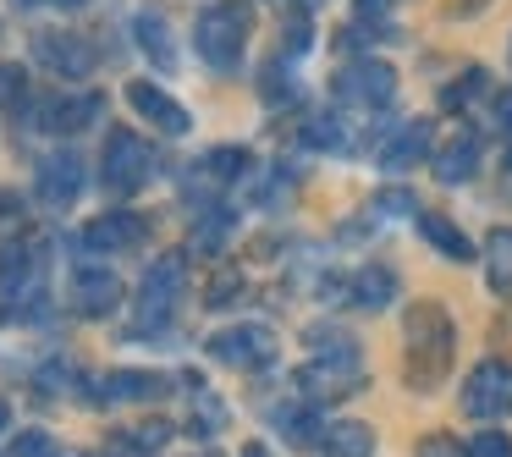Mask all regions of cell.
Wrapping results in <instances>:
<instances>
[{
    "label": "cell",
    "instance_id": "32",
    "mask_svg": "<svg viewBox=\"0 0 512 457\" xmlns=\"http://www.w3.org/2000/svg\"><path fill=\"white\" fill-rule=\"evenodd\" d=\"M259 94H265L270 105H281V100H292V94H298V89L287 83V72H281V61H276V67H265V83H259Z\"/></svg>",
    "mask_w": 512,
    "mask_h": 457
},
{
    "label": "cell",
    "instance_id": "12",
    "mask_svg": "<svg viewBox=\"0 0 512 457\" xmlns=\"http://www.w3.org/2000/svg\"><path fill=\"white\" fill-rule=\"evenodd\" d=\"M127 105H133L138 116H144V122H155L160 133H171V138H182L188 133V111H182L177 100H171L166 89H155V83H127Z\"/></svg>",
    "mask_w": 512,
    "mask_h": 457
},
{
    "label": "cell",
    "instance_id": "34",
    "mask_svg": "<svg viewBox=\"0 0 512 457\" xmlns=\"http://www.w3.org/2000/svg\"><path fill=\"white\" fill-rule=\"evenodd\" d=\"M309 50V6L298 17H287V56H303Z\"/></svg>",
    "mask_w": 512,
    "mask_h": 457
},
{
    "label": "cell",
    "instance_id": "38",
    "mask_svg": "<svg viewBox=\"0 0 512 457\" xmlns=\"http://www.w3.org/2000/svg\"><path fill=\"white\" fill-rule=\"evenodd\" d=\"M496 122L512 127V94H501V100H496Z\"/></svg>",
    "mask_w": 512,
    "mask_h": 457
},
{
    "label": "cell",
    "instance_id": "10",
    "mask_svg": "<svg viewBox=\"0 0 512 457\" xmlns=\"http://www.w3.org/2000/svg\"><path fill=\"white\" fill-rule=\"evenodd\" d=\"M116 303H122V281H116V270L105 265H78L72 270V309L89 314V320H100V314H111Z\"/></svg>",
    "mask_w": 512,
    "mask_h": 457
},
{
    "label": "cell",
    "instance_id": "33",
    "mask_svg": "<svg viewBox=\"0 0 512 457\" xmlns=\"http://www.w3.org/2000/svg\"><path fill=\"white\" fill-rule=\"evenodd\" d=\"M127 441H133L138 452H155V446L171 441V424H138V430H127Z\"/></svg>",
    "mask_w": 512,
    "mask_h": 457
},
{
    "label": "cell",
    "instance_id": "35",
    "mask_svg": "<svg viewBox=\"0 0 512 457\" xmlns=\"http://www.w3.org/2000/svg\"><path fill=\"white\" fill-rule=\"evenodd\" d=\"M419 457H468V446H457L452 435H424V441H419Z\"/></svg>",
    "mask_w": 512,
    "mask_h": 457
},
{
    "label": "cell",
    "instance_id": "29",
    "mask_svg": "<svg viewBox=\"0 0 512 457\" xmlns=\"http://www.w3.org/2000/svg\"><path fill=\"white\" fill-rule=\"evenodd\" d=\"M23 94H28V72L23 67H12V61H0V105H23Z\"/></svg>",
    "mask_w": 512,
    "mask_h": 457
},
{
    "label": "cell",
    "instance_id": "41",
    "mask_svg": "<svg viewBox=\"0 0 512 457\" xmlns=\"http://www.w3.org/2000/svg\"><path fill=\"white\" fill-rule=\"evenodd\" d=\"M243 457H270V452H265V446H248V452H243Z\"/></svg>",
    "mask_w": 512,
    "mask_h": 457
},
{
    "label": "cell",
    "instance_id": "26",
    "mask_svg": "<svg viewBox=\"0 0 512 457\" xmlns=\"http://www.w3.org/2000/svg\"><path fill=\"white\" fill-rule=\"evenodd\" d=\"M474 94H485V72H463V78H457L452 83V89H441V105H446V111H457V105H468V100H474Z\"/></svg>",
    "mask_w": 512,
    "mask_h": 457
},
{
    "label": "cell",
    "instance_id": "39",
    "mask_svg": "<svg viewBox=\"0 0 512 457\" xmlns=\"http://www.w3.org/2000/svg\"><path fill=\"white\" fill-rule=\"evenodd\" d=\"M479 6H485V0H457L452 12H479Z\"/></svg>",
    "mask_w": 512,
    "mask_h": 457
},
{
    "label": "cell",
    "instance_id": "17",
    "mask_svg": "<svg viewBox=\"0 0 512 457\" xmlns=\"http://www.w3.org/2000/svg\"><path fill=\"white\" fill-rule=\"evenodd\" d=\"M479 171V138L474 133H457L441 144V155H435V177L446 182V188H457V182H468Z\"/></svg>",
    "mask_w": 512,
    "mask_h": 457
},
{
    "label": "cell",
    "instance_id": "25",
    "mask_svg": "<svg viewBox=\"0 0 512 457\" xmlns=\"http://www.w3.org/2000/svg\"><path fill=\"white\" fill-rule=\"evenodd\" d=\"M12 457H61V446H56L50 430H23L12 441Z\"/></svg>",
    "mask_w": 512,
    "mask_h": 457
},
{
    "label": "cell",
    "instance_id": "28",
    "mask_svg": "<svg viewBox=\"0 0 512 457\" xmlns=\"http://www.w3.org/2000/svg\"><path fill=\"white\" fill-rule=\"evenodd\" d=\"M237 292H243V276H237V270H221V276H215L210 287H204V309H226V303H232Z\"/></svg>",
    "mask_w": 512,
    "mask_h": 457
},
{
    "label": "cell",
    "instance_id": "37",
    "mask_svg": "<svg viewBox=\"0 0 512 457\" xmlns=\"http://www.w3.org/2000/svg\"><path fill=\"white\" fill-rule=\"evenodd\" d=\"M12 210L23 215V199H12V193H0V221H12Z\"/></svg>",
    "mask_w": 512,
    "mask_h": 457
},
{
    "label": "cell",
    "instance_id": "14",
    "mask_svg": "<svg viewBox=\"0 0 512 457\" xmlns=\"http://www.w3.org/2000/svg\"><path fill=\"white\" fill-rule=\"evenodd\" d=\"M34 56L45 61L50 72H61V78H89V67H94V50L83 45L78 34H39Z\"/></svg>",
    "mask_w": 512,
    "mask_h": 457
},
{
    "label": "cell",
    "instance_id": "1",
    "mask_svg": "<svg viewBox=\"0 0 512 457\" xmlns=\"http://www.w3.org/2000/svg\"><path fill=\"white\" fill-rule=\"evenodd\" d=\"M402 342H408V358H402L408 386L413 391L441 386L446 369H452V347H457V331H452L441 303H413L408 320H402Z\"/></svg>",
    "mask_w": 512,
    "mask_h": 457
},
{
    "label": "cell",
    "instance_id": "6",
    "mask_svg": "<svg viewBox=\"0 0 512 457\" xmlns=\"http://www.w3.org/2000/svg\"><path fill=\"white\" fill-rule=\"evenodd\" d=\"M463 413H474V419H501V413H512V364L485 358L463 386Z\"/></svg>",
    "mask_w": 512,
    "mask_h": 457
},
{
    "label": "cell",
    "instance_id": "4",
    "mask_svg": "<svg viewBox=\"0 0 512 457\" xmlns=\"http://www.w3.org/2000/svg\"><path fill=\"white\" fill-rule=\"evenodd\" d=\"M182 287H188V259L182 254H160L155 265L144 270V287H138V325H160L171 309H177Z\"/></svg>",
    "mask_w": 512,
    "mask_h": 457
},
{
    "label": "cell",
    "instance_id": "36",
    "mask_svg": "<svg viewBox=\"0 0 512 457\" xmlns=\"http://www.w3.org/2000/svg\"><path fill=\"white\" fill-rule=\"evenodd\" d=\"M353 6H358V17H386L397 0H353Z\"/></svg>",
    "mask_w": 512,
    "mask_h": 457
},
{
    "label": "cell",
    "instance_id": "15",
    "mask_svg": "<svg viewBox=\"0 0 512 457\" xmlns=\"http://www.w3.org/2000/svg\"><path fill=\"white\" fill-rule=\"evenodd\" d=\"M397 292H402V281H397L391 265H364V270H353V281H347V298H353L358 309H386Z\"/></svg>",
    "mask_w": 512,
    "mask_h": 457
},
{
    "label": "cell",
    "instance_id": "24",
    "mask_svg": "<svg viewBox=\"0 0 512 457\" xmlns=\"http://www.w3.org/2000/svg\"><path fill=\"white\" fill-rule=\"evenodd\" d=\"M232 226H237V215H232V210H210L199 226H193V248H210V254H215V248H221L226 237H232Z\"/></svg>",
    "mask_w": 512,
    "mask_h": 457
},
{
    "label": "cell",
    "instance_id": "18",
    "mask_svg": "<svg viewBox=\"0 0 512 457\" xmlns=\"http://www.w3.org/2000/svg\"><path fill=\"white\" fill-rule=\"evenodd\" d=\"M276 430H281V441H292L298 452L325 441V424H320V413H314V402H287V408H276Z\"/></svg>",
    "mask_w": 512,
    "mask_h": 457
},
{
    "label": "cell",
    "instance_id": "19",
    "mask_svg": "<svg viewBox=\"0 0 512 457\" xmlns=\"http://www.w3.org/2000/svg\"><path fill=\"white\" fill-rule=\"evenodd\" d=\"M485 281H490L496 298L512 292V226H496V232L485 237Z\"/></svg>",
    "mask_w": 512,
    "mask_h": 457
},
{
    "label": "cell",
    "instance_id": "20",
    "mask_svg": "<svg viewBox=\"0 0 512 457\" xmlns=\"http://www.w3.org/2000/svg\"><path fill=\"white\" fill-rule=\"evenodd\" d=\"M419 232H424V243H435L446 259H457V265H468V259H474V243H468V237L457 232L452 221H446V215H435V210H419Z\"/></svg>",
    "mask_w": 512,
    "mask_h": 457
},
{
    "label": "cell",
    "instance_id": "40",
    "mask_svg": "<svg viewBox=\"0 0 512 457\" xmlns=\"http://www.w3.org/2000/svg\"><path fill=\"white\" fill-rule=\"evenodd\" d=\"M6 424H12V408H6V397H0V430H6Z\"/></svg>",
    "mask_w": 512,
    "mask_h": 457
},
{
    "label": "cell",
    "instance_id": "13",
    "mask_svg": "<svg viewBox=\"0 0 512 457\" xmlns=\"http://www.w3.org/2000/svg\"><path fill=\"white\" fill-rule=\"evenodd\" d=\"M424 149H430V122H402L380 138L375 160H380V171H408L424 160Z\"/></svg>",
    "mask_w": 512,
    "mask_h": 457
},
{
    "label": "cell",
    "instance_id": "27",
    "mask_svg": "<svg viewBox=\"0 0 512 457\" xmlns=\"http://www.w3.org/2000/svg\"><path fill=\"white\" fill-rule=\"evenodd\" d=\"M303 138H309L314 149H347V133H342V122H336V116H314Z\"/></svg>",
    "mask_w": 512,
    "mask_h": 457
},
{
    "label": "cell",
    "instance_id": "23",
    "mask_svg": "<svg viewBox=\"0 0 512 457\" xmlns=\"http://www.w3.org/2000/svg\"><path fill=\"white\" fill-rule=\"evenodd\" d=\"M199 171H210L215 182H237V177H248V171H254V155H248V149H237V144H221V149H210V155H204Z\"/></svg>",
    "mask_w": 512,
    "mask_h": 457
},
{
    "label": "cell",
    "instance_id": "45",
    "mask_svg": "<svg viewBox=\"0 0 512 457\" xmlns=\"http://www.w3.org/2000/svg\"><path fill=\"white\" fill-rule=\"evenodd\" d=\"M89 457H105V452H89Z\"/></svg>",
    "mask_w": 512,
    "mask_h": 457
},
{
    "label": "cell",
    "instance_id": "21",
    "mask_svg": "<svg viewBox=\"0 0 512 457\" xmlns=\"http://www.w3.org/2000/svg\"><path fill=\"white\" fill-rule=\"evenodd\" d=\"M320 446H325V457H369V452H375V430L358 424V419H342V424L325 430Z\"/></svg>",
    "mask_w": 512,
    "mask_h": 457
},
{
    "label": "cell",
    "instance_id": "2",
    "mask_svg": "<svg viewBox=\"0 0 512 457\" xmlns=\"http://www.w3.org/2000/svg\"><path fill=\"white\" fill-rule=\"evenodd\" d=\"M248 34H254V12H248L243 0H215V6L199 12V23H193V50H199L204 67L237 72V61L248 50Z\"/></svg>",
    "mask_w": 512,
    "mask_h": 457
},
{
    "label": "cell",
    "instance_id": "22",
    "mask_svg": "<svg viewBox=\"0 0 512 457\" xmlns=\"http://www.w3.org/2000/svg\"><path fill=\"white\" fill-rule=\"evenodd\" d=\"M133 34H138V45H144V56H155L160 67L177 61V50H171V28H166V17H160V12H138Z\"/></svg>",
    "mask_w": 512,
    "mask_h": 457
},
{
    "label": "cell",
    "instance_id": "3",
    "mask_svg": "<svg viewBox=\"0 0 512 457\" xmlns=\"http://www.w3.org/2000/svg\"><path fill=\"white\" fill-rule=\"evenodd\" d=\"M100 171H105V188L111 193H138V188H149V177H155V149H149L138 133L116 127V133L105 138Z\"/></svg>",
    "mask_w": 512,
    "mask_h": 457
},
{
    "label": "cell",
    "instance_id": "44",
    "mask_svg": "<svg viewBox=\"0 0 512 457\" xmlns=\"http://www.w3.org/2000/svg\"><path fill=\"white\" fill-rule=\"evenodd\" d=\"M17 6H39V0H17Z\"/></svg>",
    "mask_w": 512,
    "mask_h": 457
},
{
    "label": "cell",
    "instance_id": "42",
    "mask_svg": "<svg viewBox=\"0 0 512 457\" xmlns=\"http://www.w3.org/2000/svg\"><path fill=\"white\" fill-rule=\"evenodd\" d=\"M56 6H83V0H56Z\"/></svg>",
    "mask_w": 512,
    "mask_h": 457
},
{
    "label": "cell",
    "instance_id": "5",
    "mask_svg": "<svg viewBox=\"0 0 512 457\" xmlns=\"http://www.w3.org/2000/svg\"><path fill=\"white\" fill-rule=\"evenodd\" d=\"M391 94H397V72H391L386 61H375V56H364V61H353V67L336 72V100L342 105L380 111V105H391Z\"/></svg>",
    "mask_w": 512,
    "mask_h": 457
},
{
    "label": "cell",
    "instance_id": "8",
    "mask_svg": "<svg viewBox=\"0 0 512 457\" xmlns=\"http://www.w3.org/2000/svg\"><path fill=\"white\" fill-rule=\"evenodd\" d=\"M100 111H105L100 94H56V100L34 105V122L39 133H83L89 122H100Z\"/></svg>",
    "mask_w": 512,
    "mask_h": 457
},
{
    "label": "cell",
    "instance_id": "16",
    "mask_svg": "<svg viewBox=\"0 0 512 457\" xmlns=\"http://www.w3.org/2000/svg\"><path fill=\"white\" fill-rule=\"evenodd\" d=\"M100 397H105V402H149V397H166V375H155V369H116V375L100 380Z\"/></svg>",
    "mask_w": 512,
    "mask_h": 457
},
{
    "label": "cell",
    "instance_id": "7",
    "mask_svg": "<svg viewBox=\"0 0 512 457\" xmlns=\"http://www.w3.org/2000/svg\"><path fill=\"white\" fill-rule=\"evenodd\" d=\"M210 358L232 369H265L276 364V331L270 325H232V331L210 336Z\"/></svg>",
    "mask_w": 512,
    "mask_h": 457
},
{
    "label": "cell",
    "instance_id": "9",
    "mask_svg": "<svg viewBox=\"0 0 512 457\" xmlns=\"http://www.w3.org/2000/svg\"><path fill=\"white\" fill-rule=\"evenodd\" d=\"M39 204H50V210H72V199L83 193V160L72 155V149H61V155H45L39 160Z\"/></svg>",
    "mask_w": 512,
    "mask_h": 457
},
{
    "label": "cell",
    "instance_id": "31",
    "mask_svg": "<svg viewBox=\"0 0 512 457\" xmlns=\"http://www.w3.org/2000/svg\"><path fill=\"white\" fill-rule=\"evenodd\" d=\"M468 457H512V435H501V430L474 435V441H468Z\"/></svg>",
    "mask_w": 512,
    "mask_h": 457
},
{
    "label": "cell",
    "instance_id": "11",
    "mask_svg": "<svg viewBox=\"0 0 512 457\" xmlns=\"http://www.w3.org/2000/svg\"><path fill=\"white\" fill-rule=\"evenodd\" d=\"M149 237V221L138 210H116V215H100V221H89V232H83V248H94V254H122V248H138Z\"/></svg>",
    "mask_w": 512,
    "mask_h": 457
},
{
    "label": "cell",
    "instance_id": "30",
    "mask_svg": "<svg viewBox=\"0 0 512 457\" xmlns=\"http://www.w3.org/2000/svg\"><path fill=\"white\" fill-rule=\"evenodd\" d=\"M375 215H419V199L408 188H380L375 193Z\"/></svg>",
    "mask_w": 512,
    "mask_h": 457
},
{
    "label": "cell",
    "instance_id": "43",
    "mask_svg": "<svg viewBox=\"0 0 512 457\" xmlns=\"http://www.w3.org/2000/svg\"><path fill=\"white\" fill-rule=\"evenodd\" d=\"M507 171H512V144H507Z\"/></svg>",
    "mask_w": 512,
    "mask_h": 457
}]
</instances>
